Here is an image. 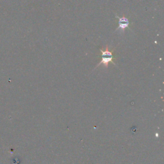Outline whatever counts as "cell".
Segmentation results:
<instances>
[{
    "label": "cell",
    "mask_w": 164,
    "mask_h": 164,
    "mask_svg": "<svg viewBox=\"0 0 164 164\" xmlns=\"http://www.w3.org/2000/svg\"><path fill=\"white\" fill-rule=\"evenodd\" d=\"M115 17L117 20V24H118L117 28L116 30H120L122 32H125V30L129 28V26H130L131 23L129 22V20L128 19V18H127L126 17L122 16V17H120L117 16H116Z\"/></svg>",
    "instance_id": "7a4b0ae2"
},
{
    "label": "cell",
    "mask_w": 164,
    "mask_h": 164,
    "mask_svg": "<svg viewBox=\"0 0 164 164\" xmlns=\"http://www.w3.org/2000/svg\"><path fill=\"white\" fill-rule=\"evenodd\" d=\"M99 50L101 51V61L96 67H99L102 64L104 65L105 67H107L109 63H112V64L116 65L114 62L115 56L114 54L113 51L109 50L108 47H106L105 50L99 49Z\"/></svg>",
    "instance_id": "6da1fadb"
}]
</instances>
